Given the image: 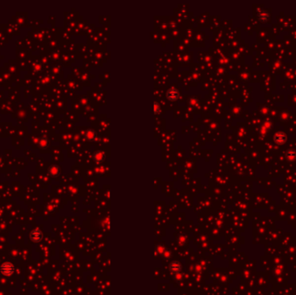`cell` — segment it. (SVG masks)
<instances>
[{
	"instance_id": "cell-1",
	"label": "cell",
	"mask_w": 296,
	"mask_h": 295,
	"mask_svg": "<svg viewBox=\"0 0 296 295\" xmlns=\"http://www.w3.org/2000/svg\"><path fill=\"white\" fill-rule=\"evenodd\" d=\"M0 272L5 276H11L15 272V267L11 262H5L0 267Z\"/></svg>"
},
{
	"instance_id": "cell-7",
	"label": "cell",
	"mask_w": 296,
	"mask_h": 295,
	"mask_svg": "<svg viewBox=\"0 0 296 295\" xmlns=\"http://www.w3.org/2000/svg\"><path fill=\"white\" fill-rule=\"evenodd\" d=\"M286 141V137L284 134L282 133H279L275 136V142H277L278 144H282Z\"/></svg>"
},
{
	"instance_id": "cell-3",
	"label": "cell",
	"mask_w": 296,
	"mask_h": 295,
	"mask_svg": "<svg viewBox=\"0 0 296 295\" xmlns=\"http://www.w3.org/2000/svg\"><path fill=\"white\" fill-rule=\"evenodd\" d=\"M166 97L170 101H176L178 98V92L175 88H171L166 93Z\"/></svg>"
},
{
	"instance_id": "cell-4",
	"label": "cell",
	"mask_w": 296,
	"mask_h": 295,
	"mask_svg": "<svg viewBox=\"0 0 296 295\" xmlns=\"http://www.w3.org/2000/svg\"><path fill=\"white\" fill-rule=\"evenodd\" d=\"M170 269L172 273L178 274L182 270V265L178 261H172L170 265Z\"/></svg>"
},
{
	"instance_id": "cell-8",
	"label": "cell",
	"mask_w": 296,
	"mask_h": 295,
	"mask_svg": "<svg viewBox=\"0 0 296 295\" xmlns=\"http://www.w3.org/2000/svg\"><path fill=\"white\" fill-rule=\"evenodd\" d=\"M49 173H50V175L56 177L57 175H59V168L57 166H52L49 169Z\"/></svg>"
},
{
	"instance_id": "cell-9",
	"label": "cell",
	"mask_w": 296,
	"mask_h": 295,
	"mask_svg": "<svg viewBox=\"0 0 296 295\" xmlns=\"http://www.w3.org/2000/svg\"><path fill=\"white\" fill-rule=\"evenodd\" d=\"M153 108H154V113H157L159 112V106L157 102H154V106H153Z\"/></svg>"
},
{
	"instance_id": "cell-5",
	"label": "cell",
	"mask_w": 296,
	"mask_h": 295,
	"mask_svg": "<svg viewBox=\"0 0 296 295\" xmlns=\"http://www.w3.org/2000/svg\"><path fill=\"white\" fill-rule=\"evenodd\" d=\"M105 153L102 151H98L94 154V159L96 163H101L105 159Z\"/></svg>"
},
{
	"instance_id": "cell-2",
	"label": "cell",
	"mask_w": 296,
	"mask_h": 295,
	"mask_svg": "<svg viewBox=\"0 0 296 295\" xmlns=\"http://www.w3.org/2000/svg\"><path fill=\"white\" fill-rule=\"evenodd\" d=\"M30 239L34 242H39L43 239V233L39 230H35L30 232Z\"/></svg>"
},
{
	"instance_id": "cell-6",
	"label": "cell",
	"mask_w": 296,
	"mask_h": 295,
	"mask_svg": "<svg viewBox=\"0 0 296 295\" xmlns=\"http://www.w3.org/2000/svg\"><path fill=\"white\" fill-rule=\"evenodd\" d=\"M85 137H86V138H87L88 140L93 141V140H95V139L96 138V132H95L94 130L89 129V130H88V131L86 132Z\"/></svg>"
}]
</instances>
